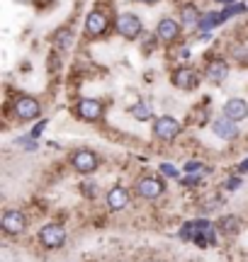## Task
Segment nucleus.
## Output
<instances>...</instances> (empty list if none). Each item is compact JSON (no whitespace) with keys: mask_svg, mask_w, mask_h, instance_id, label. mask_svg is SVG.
<instances>
[{"mask_svg":"<svg viewBox=\"0 0 248 262\" xmlns=\"http://www.w3.org/2000/svg\"><path fill=\"white\" fill-rule=\"evenodd\" d=\"M39 243L44 245V248H61V245L66 243V231H64V226L58 224H47L42 231H39Z\"/></svg>","mask_w":248,"mask_h":262,"instance_id":"1","label":"nucleus"},{"mask_svg":"<svg viewBox=\"0 0 248 262\" xmlns=\"http://www.w3.org/2000/svg\"><path fill=\"white\" fill-rule=\"evenodd\" d=\"M73 168L78 170V172H83V175H90V172H95L97 165H100V158H97V153H93V150H78V153H73Z\"/></svg>","mask_w":248,"mask_h":262,"instance_id":"2","label":"nucleus"},{"mask_svg":"<svg viewBox=\"0 0 248 262\" xmlns=\"http://www.w3.org/2000/svg\"><path fill=\"white\" fill-rule=\"evenodd\" d=\"M117 32L124 39H136L141 34V19L136 15H132V12H124V15L117 17Z\"/></svg>","mask_w":248,"mask_h":262,"instance_id":"3","label":"nucleus"},{"mask_svg":"<svg viewBox=\"0 0 248 262\" xmlns=\"http://www.w3.org/2000/svg\"><path fill=\"white\" fill-rule=\"evenodd\" d=\"M153 134L161 141H173L180 134V122L175 117H161V119H156V124H153Z\"/></svg>","mask_w":248,"mask_h":262,"instance_id":"4","label":"nucleus"},{"mask_svg":"<svg viewBox=\"0 0 248 262\" xmlns=\"http://www.w3.org/2000/svg\"><path fill=\"white\" fill-rule=\"evenodd\" d=\"M15 112H17L19 119H37L39 112H42V107L34 97H29V95H19L17 100H15Z\"/></svg>","mask_w":248,"mask_h":262,"instance_id":"5","label":"nucleus"},{"mask_svg":"<svg viewBox=\"0 0 248 262\" xmlns=\"http://www.w3.org/2000/svg\"><path fill=\"white\" fill-rule=\"evenodd\" d=\"M173 85L180 88V90H195V88L200 85V75L195 73L192 68L182 66V68H178V71L173 73Z\"/></svg>","mask_w":248,"mask_h":262,"instance_id":"6","label":"nucleus"},{"mask_svg":"<svg viewBox=\"0 0 248 262\" xmlns=\"http://www.w3.org/2000/svg\"><path fill=\"white\" fill-rule=\"evenodd\" d=\"M25 224H27V219H25V214L17 211V209H10V211L3 214V228H5V233H10V235H19L25 231Z\"/></svg>","mask_w":248,"mask_h":262,"instance_id":"7","label":"nucleus"},{"mask_svg":"<svg viewBox=\"0 0 248 262\" xmlns=\"http://www.w3.org/2000/svg\"><path fill=\"white\" fill-rule=\"evenodd\" d=\"M107 15L105 12H100V10H93L90 15L86 17V32L90 37H102L107 32Z\"/></svg>","mask_w":248,"mask_h":262,"instance_id":"8","label":"nucleus"},{"mask_svg":"<svg viewBox=\"0 0 248 262\" xmlns=\"http://www.w3.org/2000/svg\"><path fill=\"white\" fill-rule=\"evenodd\" d=\"M163 189H166V185H163L161 178H143L141 182H139L136 192H139V196H143V199H156V196L163 194Z\"/></svg>","mask_w":248,"mask_h":262,"instance_id":"9","label":"nucleus"},{"mask_svg":"<svg viewBox=\"0 0 248 262\" xmlns=\"http://www.w3.org/2000/svg\"><path fill=\"white\" fill-rule=\"evenodd\" d=\"M78 117L86 122H97L102 117V102L97 100H80L78 102Z\"/></svg>","mask_w":248,"mask_h":262,"instance_id":"10","label":"nucleus"},{"mask_svg":"<svg viewBox=\"0 0 248 262\" xmlns=\"http://www.w3.org/2000/svg\"><path fill=\"white\" fill-rule=\"evenodd\" d=\"M224 117H229L231 122H243L248 117V104L241 97H234L224 104Z\"/></svg>","mask_w":248,"mask_h":262,"instance_id":"11","label":"nucleus"},{"mask_svg":"<svg viewBox=\"0 0 248 262\" xmlns=\"http://www.w3.org/2000/svg\"><path fill=\"white\" fill-rule=\"evenodd\" d=\"M226 75H229V66L224 63L221 58H214V61L207 63V80H210V83H214V85L224 83Z\"/></svg>","mask_w":248,"mask_h":262,"instance_id":"12","label":"nucleus"},{"mask_svg":"<svg viewBox=\"0 0 248 262\" xmlns=\"http://www.w3.org/2000/svg\"><path fill=\"white\" fill-rule=\"evenodd\" d=\"M178 34H180V25H178L175 19L166 17L158 22V39H163V41H175Z\"/></svg>","mask_w":248,"mask_h":262,"instance_id":"13","label":"nucleus"},{"mask_svg":"<svg viewBox=\"0 0 248 262\" xmlns=\"http://www.w3.org/2000/svg\"><path fill=\"white\" fill-rule=\"evenodd\" d=\"M129 204V192L124 187H112L110 189V194H107V206L112 209V211H119L124 206Z\"/></svg>","mask_w":248,"mask_h":262,"instance_id":"14","label":"nucleus"},{"mask_svg":"<svg viewBox=\"0 0 248 262\" xmlns=\"http://www.w3.org/2000/svg\"><path fill=\"white\" fill-rule=\"evenodd\" d=\"M214 134L221 136V139H231V136H236V122H231L229 117H224V119H214Z\"/></svg>","mask_w":248,"mask_h":262,"instance_id":"15","label":"nucleus"},{"mask_svg":"<svg viewBox=\"0 0 248 262\" xmlns=\"http://www.w3.org/2000/svg\"><path fill=\"white\" fill-rule=\"evenodd\" d=\"M180 19L182 25H188V27H195V25H200V12H197V8L195 5H182L180 10Z\"/></svg>","mask_w":248,"mask_h":262,"instance_id":"16","label":"nucleus"},{"mask_svg":"<svg viewBox=\"0 0 248 262\" xmlns=\"http://www.w3.org/2000/svg\"><path fill=\"white\" fill-rule=\"evenodd\" d=\"M224 19H229L224 12H207V15L200 19V27L202 29H214V27H219Z\"/></svg>","mask_w":248,"mask_h":262,"instance_id":"17","label":"nucleus"},{"mask_svg":"<svg viewBox=\"0 0 248 262\" xmlns=\"http://www.w3.org/2000/svg\"><path fill=\"white\" fill-rule=\"evenodd\" d=\"M219 228L226 235H234V233H239L241 224H239V219H236V216L229 214V216H221V219H219Z\"/></svg>","mask_w":248,"mask_h":262,"instance_id":"18","label":"nucleus"},{"mask_svg":"<svg viewBox=\"0 0 248 262\" xmlns=\"http://www.w3.org/2000/svg\"><path fill=\"white\" fill-rule=\"evenodd\" d=\"M200 226H202V235H204L207 245L217 243V228H214V224H210V221H200Z\"/></svg>","mask_w":248,"mask_h":262,"instance_id":"19","label":"nucleus"},{"mask_svg":"<svg viewBox=\"0 0 248 262\" xmlns=\"http://www.w3.org/2000/svg\"><path fill=\"white\" fill-rule=\"evenodd\" d=\"M71 41H73V34H71L68 29H61V32L56 34V44L61 49H68V47H71Z\"/></svg>","mask_w":248,"mask_h":262,"instance_id":"20","label":"nucleus"},{"mask_svg":"<svg viewBox=\"0 0 248 262\" xmlns=\"http://www.w3.org/2000/svg\"><path fill=\"white\" fill-rule=\"evenodd\" d=\"M132 112H134V117H136V119H149V107H146V104H141V102L136 104Z\"/></svg>","mask_w":248,"mask_h":262,"instance_id":"21","label":"nucleus"},{"mask_svg":"<svg viewBox=\"0 0 248 262\" xmlns=\"http://www.w3.org/2000/svg\"><path fill=\"white\" fill-rule=\"evenodd\" d=\"M161 172L163 175H168V178H178L180 172H178V168L175 165H171V163H161Z\"/></svg>","mask_w":248,"mask_h":262,"instance_id":"22","label":"nucleus"},{"mask_svg":"<svg viewBox=\"0 0 248 262\" xmlns=\"http://www.w3.org/2000/svg\"><path fill=\"white\" fill-rule=\"evenodd\" d=\"M246 5H229V8L224 10V15H226V17H231V15H239V12H246Z\"/></svg>","mask_w":248,"mask_h":262,"instance_id":"23","label":"nucleus"},{"mask_svg":"<svg viewBox=\"0 0 248 262\" xmlns=\"http://www.w3.org/2000/svg\"><path fill=\"white\" fill-rule=\"evenodd\" d=\"M241 187V178H229L226 180V189H239Z\"/></svg>","mask_w":248,"mask_h":262,"instance_id":"24","label":"nucleus"},{"mask_svg":"<svg viewBox=\"0 0 248 262\" xmlns=\"http://www.w3.org/2000/svg\"><path fill=\"white\" fill-rule=\"evenodd\" d=\"M185 170H188V172H195V170H202V163H197V160H195V163H192V160H188V163H185Z\"/></svg>","mask_w":248,"mask_h":262,"instance_id":"25","label":"nucleus"},{"mask_svg":"<svg viewBox=\"0 0 248 262\" xmlns=\"http://www.w3.org/2000/svg\"><path fill=\"white\" fill-rule=\"evenodd\" d=\"M182 182H185V185H200V178H197V175H188Z\"/></svg>","mask_w":248,"mask_h":262,"instance_id":"26","label":"nucleus"},{"mask_svg":"<svg viewBox=\"0 0 248 262\" xmlns=\"http://www.w3.org/2000/svg\"><path fill=\"white\" fill-rule=\"evenodd\" d=\"M44 126H47V122H39L37 126H34V129H32V136H39V134H42V131H44Z\"/></svg>","mask_w":248,"mask_h":262,"instance_id":"27","label":"nucleus"},{"mask_svg":"<svg viewBox=\"0 0 248 262\" xmlns=\"http://www.w3.org/2000/svg\"><path fill=\"white\" fill-rule=\"evenodd\" d=\"M239 172H248V158H246V160H243V163H241V165H239Z\"/></svg>","mask_w":248,"mask_h":262,"instance_id":"28","label":"nucleus"},{"mask_svg":"<svg viewBox=\"0 0 248 262\" xmlns=\"http://www.w3.org/2000/svg\"><path fill=\"white\" fill-rule=\"evenodd\" d=\"M219 3H234V0H219Z\"/></svg>","mask_w":248,"mask_h":262,"instance_id":"29","label":"nucleus"},{"mask_svg":"<svg viewBox=\"0 0 248 262\" xmlns=\"http://www.w3.org/2000/svg\"><path fill=\"white\" fill-rule=\"evenodd\" d=\"M141 3H156V0H141Z\"/></svg>","mask_w":248,"mask_h":262,"instance_id":"30","label":"nucleus"}]
</instances>
